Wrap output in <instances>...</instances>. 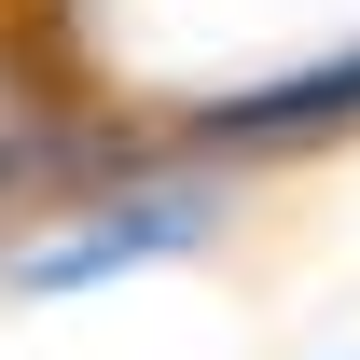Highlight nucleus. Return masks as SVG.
Here are the masks:
<instances>
[{
	"label": "nucleus",
	"mask_w": 360,
	"mask_h": 360,
	"mask_svg": "<svg viewBox=\"0 0 360 360\" xmlns=\"http://www.w3.org/2000/svg\"><path fill=\"white\" fill-rule=\"evenodd\" d=\"M208 222H222V180H125V194H97L84 222H56L42 250H14V291H97V277L180 264Z\"/></svg>",
	"instance_id": "f257e3e1"
}]
</instances>
